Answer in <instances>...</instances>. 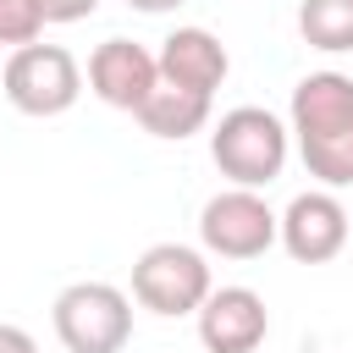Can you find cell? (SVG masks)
Segmentation results:
<instances>
[{
  "mask_svg": "<svg viewBox=\"0 0 353 353\" xmlns=\"http://www.w3.org/2000/svg\"><path fill=\"white\" fill-rule=\"evenodd\" d=\"M287 132L303 171L320 188H353V77L347 72H309L292 88Z\"/></svg>",
  "mask_w": 353,
  "mask_h": 353,
  "instance_id": "cell-1",
  "label": "cell"
},
{
  "mask_svg": "<svg viewBox=\"0 0 353 353\" xmlns=\"http://www.w3.org/2000/svg\"><path fill=\"white\" fill-rule=\"evenodd\" d=\"M287 154H292V132L265 105H237L210 127V160L232 188H254V193L270 188L287 171Z\"/></svg>",
  "mask_w": 353,
  "mask_h": 353,
  "instance_id": "cell-2",
  "label": "cell"
},
{
  "mask_svg": "<svg viewBox=\"0 0 353 353\" xmlns=\"http://www.w3.org/2000/svg\"><path fill=\"white\" fill-rule=\"evenodd\" d=\"M66 353H121L132 342V298L110 281H72L50 303Z\"/></svg>",
  "mask_w": 353,
  "mask_h": 353,
  "instance_id": "cell-3",
  "label": "cell"
},
{
  "mask_svg": "<svg viewBox=\"0 0 353 353\" xmlns=\"http://www.w3.org/2000/svg\"><path fill=\"white\" fill-rule=\"evenodd\" d=\"M210 292H215L210 259L188 243H154L132 259V298H138V309H149L160 320L199 314Z\"/></svg>",
  "mask_w": 353,
  "mask_h": 353,
  "instance_id": "cell-4",
  "label": "cell"
},
{
  "mask_svg": "<svg viewBox=\"0 0 353 353\" xmlns=\"http://www.w3.org/2000/svg\"><path fill=\"white\" fill-rule=\"evenodd\" d=\"M0 83L22 116H66L83 94V66L61 44H22V50H11Z\"/></svg>",
  "mask_w": 353,
  "mask_h": 353,
  "instance_id": "cell-5",
  "label": "cell"
},
{
  "mask_svg": "<svg viewBox=\"0 0 353 353\" xmlns=\"http://www.w3.org/2000/svg\"><path fill=\"white\" fill-rule=\"evenodd\" d=\"M199 243L221 259H259L281 243V215L254 188H221L199 210Z\"/></svg>",
  "mask_w": 353,
  "mask_h": 353,
  "instance_id": "cell-6",
  "label": "cell"
},
{
  "mask_svg": "<svg viewBox=\"0 0 353 353\" xmlns=\"http://www.w3.org/2000/svg\"><path fill=\"white\" fill-rule=\"evenodd\" d=\"M281 248L298 265H331L347 248V204L331 188H309L281 210Z\"/></svg>",
  "mask_w": 353,
  "mask_h": 353,
  "instance_id": "cell-7",
  "label": "cell"
},
{
  "mask_svg": "<svg viewBox=\"0 0 353 353\" xmlns=\"http://www.w3.org/2000/svg\"><path fill=\"white\" fill-rule=\"evenodd\" d=\"M154 83H160V61L138 39H105V44H94V55H88V88L110 110L138 116V105L149 99Z\"/></svg>",
  "mask_w": 353,
  "mask_h": 353,
  "instance_id": "cell-8",
  "label": "cell"
},
{
  "mask_svg": "<svg viewBox=\"0 0 353 353\" xmlns=\"http://www.w3.org/2000/svg\"><path fill=\"white\" fill-rule=\"evenodd\" d=\"M193 320L204 353H254L270 331V309L254 287H215Z\"/></svg>",
  "mask_w": 353,
  "mask_h": 353,
  "instance_id": "cell-9",
  "label": "cell"
},
{
  "mask_svg": "<svg viewBox=\"0 0 353 353\" xmlns=\"http://www.w3.org/2000/svg\"><path fill=\"white\" fill-rule=\"evenodd\" d=\"M154 61H160V77H165V83L193 88V94H210V99H215V88H221L226 72H232V55H226V44H221L210 28H171V33L160 39Z\"/></svg>",
  "mask_w": 353,
  "mask_h": 353,
  "instance_id": "cell-10",
  "label": "cell"
},
{
  "mask_svg": "<svg viewBox=\"0 0 353 353\" xmlns=\"http://www.w3.org/2000/svg\"><path fill=\"white\" fill-rule=\"evenodd\" d=\"M138 127H143L149 138H171V143H182V138H193V132L210 127V94L176 88V83L160 77V83L149 88V99L138 105Z\"/></svg>",
  "mask_w": 353,
  "mask_h": 353,
  "instance_id": "cell-11",
  "label": "cell"
},
{
  "mask_svg": "<svg viewBox=\"0 0 353 353\" xmlns=\"http://www.w3.org/2000/svg\"><path fill=\"white\" fill-rule=\"evenodd\" d=\"M298 33L320 55H347L353 50V0H303L298 6Z\"/></svg>",
  "mask_w": 353,
  "mask_h": 353,
  "instance_id": "cell-12",
  "label": "cell"
},
{
  "mask_svg": "<svg viewBox=\"0 0 353 353\" xmlns=\"http://www.w3.org/2000/svg\"><path fill=\"white\" fill-rule=\"evenodd\" d=\"M39 33H44L39 0H0V44L22 50V44H39Z\"/></svg>",
  "mask_w": 353,
  "mask_h": 353,
  "instance_id": "cell-13",
  "label": "cell"
},
{
  "mask_svg": "<svg viewBox=\"0 0 353 353\" xmlns=\"http://www.w3.org/2000/svg\"><path fill=\"white\" fill-rule=\"evenodd\" d=\"M39 11H44V22H83L99 11V0H39Z\"/></svg>",
  "mask_w": 353,
  "mask_h": 353,
  "instance_id": "cell-14",
  "label": "cell"
},
{
  "mask_svg": "<svg viewBox=\"0 0 353 353\" xmlns=\"http://www.w3.org/2000/svg\"><path fill=\"white\" fill-rule=\"evenodd\" d=\"M0 353H39V342L22 331V325H11V320H0Z\"/></svg>",
  "mask_w": 353,
  "mask_h": 353,
  "instance_id": "cell-15",
  "label": "cell"
},
{
  "mask_svg": "<svg viewBox=\"0 0 353 353\" xmlns=\"http://www.w3.org/2000/svg\"><path fill=\"white\" fill-rule=\"evenodd\" d=\"M132 11H149V17H160V11H176L182 0H127Z\"/></svg>",
  "mask_w": 353,
  "mask_h": 353,
  "instance_id": "cell-16",
  "label": "cell"
}]
</instances>
